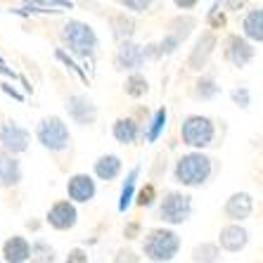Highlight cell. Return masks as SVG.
Listing matches in <instances>:
<instances>
[{"label":"cell","mask_w":263,"mask_h":263,"mask_svg":"<svg viewBox=\"0 0 263 263\" xmlns=\"http://www.w3.org/2000/svg\"><path fill=\"white\" fill-rule=\"evenodd\" d=\"M183 142L190 147H206L214 140V123L206 117H187L180 126Z\"/></svg>","instance_id":"5b68a950"},{"label":"cell","mask_w":263,"mask_h":263,"mask_svg":"<svg viewBox=\"0 0 263 263\" xmlns=\"http://www.w3.org/2000/svg\"><path fill=\"white\" fill-rule=\"evenodd\" d=\"M190 214H192V202H190V197L183 195V192H168L159 206L161 220L171 223V226L185 223V220L190 218Z\"/></svg>","instance_id":"8992f818"},{"label":"cell","mask_w":263,"mask_h":263,"mask_svg":"<svg viewBox=\"0 0 263 263\" xmlns=\"http://www.w3.org/2000/svg\"><path fill=\"white\" fill-rule=\"evenodd\" d=\"M114 263H140V258L135 256L130 249H121L117 254V258H114Z\"/></svg>","instance_id":"83f0119b"},{"label":"cell","mask_w":263,"mask_h":263,"mask_svg":"<svg viewBox=\"0 0 263 263\" xmlns=\"http://www.w3.org/2000/svg\"><path fill=\"white\" fill-rule=\"evenodd\" d=\"M197 3H183V0H178V7H195Z\"/></svg>","instance_id":"d590c367"},{"label":"cell","mask_w":263,"mask_h":263,"mask_svg":"<svg viewBox=\"0 0 263 263\" xmlns=\"http://www.w3.org/2000/svg\"><path fill=\"white\" fill-rule=\"evenodd\" d=\"M31 263H52L55 261V251L52 247L45 245L43 239H36L33 245H31Z\"/></svg>","instance_id":"7402d4cb"},{"label":"cell","mask_w":263,"mask_h":263,"mask_svg":"<svg viewBox=\"0 0 263 263\" xmlns=\"http://www.w3.org/2000/svg\"><path fill=\"white\" fill-rule=\"evenodd\" d=\"M67 109H69V117L76 123H81V126H88V123H92L98 119V107L86 95H71L67 102Z\"/></svg>","instance_id":"ba28073f"},{"label":"cell","mask_w":263,"mask_h":263,"mask_svg":"<svg viewBox=\"0 0 263 263\" xmlns=\"http://www.w3.org/2000/svg\"><path fill=\"white\" fill-rule=\"evenodd\" d=\"M233 100L239 104V107H249V92H247V88L233 90Z\"/></svg>","instance_id":"1f68e13d"},{"label":"cell","mask_w":263,"mask_h":263,"mask_svg":"<svg viewBox=\"0 0 263 263\" xmlns=\"http://www.w3.org/2000/svg\"><path fill=\"white\" fill-rule=\"evenodd\" d=\"M121 5L133 10V12H145L147 7H149V3H147V0H123Z\"/></svg>","instance_id":"f1b7e54d"},{"label":"cell","mask_w":263,"mask_h":263,"mask_svg":"<svg viewBox=\"0 0 263 263\" xmlns=\"http://www.w3.org/2000/svg\"><path fill=\"white\" fill-rule=\"evenodd\" d=\"M145 60H147V50L138 43H130V41L121 43L117 50V67L119 69H140L142 64H145Z\"/></svg>","instance_id":"9c48e42d"},{"label":"cell","mask_w":263,"mask_h":263,"mask_svg":"<svg viewBox=\"0 0 263 263\" xmlns=\"http://www.w3.org/2000/svg\"><path fill=\"white\" fill-rule=\"evenodd\" d=\"M218 92V86H216L211 79H202L199 83H197V98L202 100H211Z\"/></svg>","instance_id":"4316f807"},{"label":"cell","mask_w":263,"mask_h":263,"mask_svg":"<svg viewBox=\"0 0 263 263\" xmlns=\"http://www.w3.org/2000/svg\"><path fill=\"white\" fill-rule=\"evenodd\" d=\"M36 135H38V142L45 149H50V152H60V149H64L69 145V128L60 117L43 119V121L38 123Z\"/></svg>","instance_id":"277c9868"},{"label":"cell","mask_w":263,"mask_h":263,"mask_svg":"<svg viewBox=\"0 0 263 263\" xmlns=\"http://www.w3.org/2000/svg\"><path fill=\"white\" fill-rule=\"evenodd\" d=\"M135 233H138V226H130L128 230H126V237H128V239H133V235H135Z\"/></svg>","instance_id":"e575fe53"},{"label":"cell","mask_w":263,"mask_h":263,"mask_svg":"<svg viewBox=\"0 0 263 263\" xmlns=\"http://www.w3.org/2000/svg\"><path fill=\"white\" fill-rule=\"evenodd\" d=\"M209 22H211L214 26H223V22H226V19H223V14H218V7H214V10H211V14H209Z\"/></svg>","instance_id":"d6a6232c"},{"label":"cell","mask_w":263,"mask_h":263,"mask_svg":"<svg viewBox=\"0 0 263 263\" xmlns=\"http://www.w3.org/2000/svg\"><path fill=\"white\" fill-rule=\"evenodd\" d=\"M220 247L226 251H239L247 247V239H249V233H247L242 226H228L220 230Z\"/></svg>","instance_id":"5bb4252c"},{"label":"cell","mask_w":263,"mask_h":263,"mask_svg":"<svg viewBox=\"0 0 263 263\" xmlns=\"http://www.w3.org/2000/svg\"><path fill=\"white\" fill-rule=\"evenodd\" d=\"M111 26H114V38H119L121 43H126V41L133 36V31H135L133 22H130V19H126L123 14H119V17L111 19Z\"/></svg>","instance_id":"cb8c5ba5"},{"label":"cell","mask_w":263,"mask_h":263,"mask_svg":"<svg viewBox=\"0 0 263 263\" xmlns=\"http://www.w3.org/2000/svg\"><path fill=\"white\" fill-rule=\"evenodd\" d=\"M166 126V109H159L157 114H154V121H152V128L147 130V140L154 142L157 138H159V133L164 130Z\"/></svg>","instance_id":"484cf974"},{"label":"cell","mask_w":263,"mask_h":263,"mask_svg":"<svg viewBox=\"0 0 263 263\" xmlns=\"http://www.w3.org/2000/svg\"><path fill=\"white\" fill-rule=\"evenodd\" d=\"M0 145L7 154H19L29 147V130L22 128L19 123L7 121L0 128Z\"/></svg>","instance_id":"52a82bcc"},{"label":"cell","mask_w":263,"mask_h":263,"mask_svg":"<svg viewBox=\"0 0 263 263\" xmlns=\"http://www.w3.org/2000/svg\"><path fill=\"white\" fill-rule=\"evenodd\" d=\"M3 256H5L7 263H26L31 258V245L24 237L14 235V237H10L5 242V247H3Z\"/></svg>","instance_id":"7c38bea8"},{"label":"cell","mask_w":263,"mask_h":263,"mask_svg":"<svg viewBox=\"0 0 263 263\" xmlns=\"http://www.w3.org/2000/svg\"><path fill=\"white\" fill-rule=\"evenodd\" d=\"M111 133H114V138H117L119 142L130 145V142H135V138H138V123H135L133 119H119V121L114 123Z\"/></svg>","instance_id":"ffe728a7"},{"label":"cell","mask_w":263,"mask_h":263,"mask_svg":"<svg viewBox=\"0 0 263 263\" xmlns=\"http://www.w3.org/2000/svg\"><path fill=\"white\" fill-rule=\"evenodd\" d=\"M119 173H121V159L117 154H104L95 161V176L102 180H114Z\"/></svg>","instance_id":"e0dca14e"},{"label":"cell","mask_w":263,"mask_h":263,"mask_svg":"<svg viewBox=\"0 0 263 263\" xmlns=\"http://www.w3.org/2000/svg\"><path fill=\"white\" fill-rule=\"evenodd\" d=\"M126 92H128L130 98H140V95H145V92H147L145 76H140V73H133V76L126 81Z\"/></svg>","instance_id":"d4e9b609"},{"label":"cell","mask_w":263,"mask_h":263,"mask_svg":"<svg viewBox=\"0 0 263 263\" xmlns=\"http://www.w3.org/2000/svg\"><path fill=\"white\" fill-rule=\"evenodd\" d=\"M22 180V166L12 154L0 152V185L3 187H14Z\"/></svg>","instance_id":"4fadbf2b"},{"label":"cell","mask_w":263,"mask_h":263,"mask_svg":"<svg viewBox=\"0 0 263 263\" xmlns=\"http://www.w3.org/2000/svg\"><path fill=\"white\" fill-rule=\"evenodd\" d=\"M245 36L251 41H263V10H251L242 22Z\"/></svg>","instance_id":"d6986e66"},{"label":"cell","mask_w":263,"mask_h":263,"mask_svg":"<svg viewBox=\"0 0 263 263\" xmlns=\"http://www.w3.org/2000/svg\"><path fill=\"white\" fill-rule=\"evenodd\" d=\"M62 38H64V43L69 45V50L76 52V55H81V57L92 55V50L98 48V36H95V31H92L88 24H83V22H76V19L64 24Z\"/></svg>","instance_id":"3957f363"},{"label":"cell","mask_w":263,"mask_h":263,"mask_svg":"<svg viewBox=\"0 0 263 263\" xmlns=\"http://www.w3.org/2000/svg\"><path fill=\"white\" fill-rule=\"evenodd\" d=\"M67 263H88V254L83 249H73V251H69Z\"/></svg>","instance_id":"4dcf8cb0"},{"label":"cell","mask_w":263,"mask_h":263,"mask_svg":"<svg viewBox=\"0 0 263 263\" xmlns=\"http://www.w3.org/2000/svg\"><path fill=\"white\" fill-rule=\"evenodd\" d=\"M67 195L71 202H90L95 197V180L86 173H76V176L69 178Z\"/></svg>","instance_id":"30bf717a"},{"label":"cell","mask_w":263,"mask_h":263,"mask_svg":"<svg viewBox=\"0 0 263 263\" xmlns=\"http://www.w3.org/2000/svg\"><path fill=\"white\" fill-rule=\"evenodd\" d=\"M211 176V159L202 152H192L180 157L176 164V180L183 185H202Z\"/></svg>","instance_id":"7a4b0ae2"},{"label":"cell","mask_w":263,"mask_h":263,"mask_svg":"<svg viewBox=\"0 0 263 263\" xmlns=\"http://www.w3.org/2000/svg\"><path fill=\"white\" fill-rule=\"evenodd\" d=\"M76 218H79V214H76V206L71 202H57L48 211V223L55 230H69V228H73L76 226Z\"/></svg>","instance_id":"8fae6325"},{"label":"cell","mask_w":263,"mask_h":263,"mask_svg":"<svg viewBox=\"0 0 263 263\" xmlns=\"http://www.w3.org/2000/svg\"><path fill=\"white\" fill-rule=\"evenodd\" d=\"M180 249V237H178L173 230H166V228H157V230H149V235L142 242V251L145 256L154 263H164L171 261L173 256Z\"/></svg>","instance_id":"6da1fadb"},{"label":"cell","mask_w":263,"mask_h":263,"mask_svg":"<svg viewBox=\"0 0 263 263\" xmlns=\"http://www.w3.org/2000/svg\"><path fill=\"white\" fill-rule=\"evenodd\" d=\"M251 206H254L251 195H247V192H235V195L228 199V204H226V214L230 216V218H235V220H242V218H247V216L251 214Z\"/></svg>","instance_id":"2e32d148"},{"label":"cell","mask_w":263,"mask_h":263,"mask_svg":"<svg viewBox=\"0 0 263 263\" xmlns=\"http://www.w3.org/2000/svg\"><path fill=\"white\" fill-rule=\"evenodd\" d=\"M57 57H60V60H62V62H64V64H67V67H71V69H73V71H76V73H79V76H81V79H86V76H83V73H81V69H79V67H76V64H73V62H71V60H69V57H67V55H64V52H62V50H60V52H57Z\"/></svg>","instance_id":"836d02e7"},{"label":"cell","mask_w":263,"mask_h":263,"mask_svg":"<svg viewBox=\"0 0 263 263\" xmlns=\"http://www.w3.org/2000/svg\"><path fill=\"white\" fill-rule=\"evenodd\" d=\"M140 176V166L130 168V173L126 176V183H123V190H121V199H119V211H126L133 199V190H135V180Z\"/></svg>","instance_id":"44dd1931"},{"label":"cell","mask_w":263,"mask_h":263,"mask_svg":"<svg viewBox=\"0 0 263 263\" xmlns=\"http://www.w3.org/2000/svg\"><path fill=\"white\" fill-rule=\"evenodd\" d=\"M220 256V251L216 245H209V242H204V245H197L195 251H192V261L195 263H216Z\"/></svg>","instance_id":"603a6c76"},{"label":"cell","mask_w":263,"mask_h":263,"mask_svg":"<svg viewBox=\"0 0 263 263\" xmlns=\"http://www.w3.org/2000/svg\"><path fill=\"white\" fill-rule=\"evenodd\" d=\"M226 55L235 67H245L247 62H251V57H254V48H251V43H247L245 38L233 36L230 38V48H228Z\"/></svg>","instance_id":"9a60e30c"},{"label":"cell","mask_w":263,"mask_h":263,"mask_svg":"<svg viewBox=\"0 0 263 263\" xmlns=\"http://www.w3.org/2000/svg\"><path fill=\"white\" fill-rule=\"evenodd\" d=\"M152 197H154V187L147 185L145 190L138 195V204H140V206H149V204H152Z\"/></svg>","instance_id":"f546056e"},{"label":"cell","mask_w":263,"mask_h":263,"mask_svg":"<svg viewBox=\"0 0 263 263\" xmlns=\"http://www.w3.org/2000/svg\"><path fill=\"white\" fill-rule=\"evenodd\" d=\"M216 45V38L211 36V33H204L199 41H197L195 50H192V55H190V67L192 69H199L206 62V57L211 55V50H214Z\"/></svg>","instance_id":"ac0fdd59"}]
</instances>
